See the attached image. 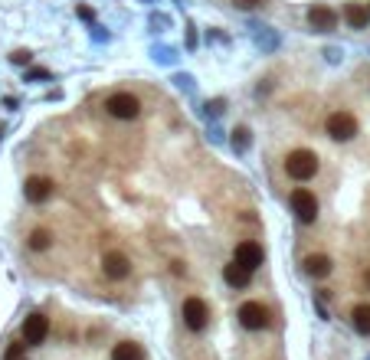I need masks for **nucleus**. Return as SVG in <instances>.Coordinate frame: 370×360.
Segmentation results:
<instances>
[{
  "label": "nucleus",
  "mask_w": 370,
  "mask_h": 360,
  "mask_svg": "<svg viewBox=\"0 0 370 360\" xmlns=\"http://www.w3.org/2000/svg\"><path fill=\"white\" fill-rule=\"evenodd\" d=\"M285 174L292 180H298V184H305V180L318 177L321 171V157L315 154V151H308V147H295V151H288V157H285Z\"/></svg>",
  "instance_id": "obj_1"
},
{
  "label": "nucleus",
  "mask_w": 370,
  "mask_h": 360,
  "mask_svg": "<svg viewBox=\"0 0 370 360\" xmlns=\"http://www.w3.org/2000/svg\"><path fill=\"white\" fill-rule=\"evenodd\" d=\"M105 115H112V118H118V121L141 118V99L131 92H112L105 99Z\"/></svg>",
  "instance_id": "obj_2"
},
{
  "label": "nucleus",
  "mask_w": 370,
  "mask_h": 360,
  "mask_svg": "<svg viewBox=\"0 0 370 360\" xmlns=\"http://www.w3.org/2000/svg\"><path fill=\"white\" fill-rule=\"evenodd\" d=\"M236 317H240V325L246 327V331H266V327L272 325V311H269L262 301H242Z\"/></svg>",
  "instance_id": "obj_3"
},
{
  "label": "nucleus",
  "mask_w": 370,
  "mask_h": 360,
  "mask_svg": "<svg viewBox=\"0 0 370 360\" xmlns=\"http://www.w3.org/2000/svg\"><path fill=\"white\" fill-rule=\"evenodd\" d=\"M181 317H184V325L190 327V331H207L210 325V305L203 298H197V295H190V298H184L181 305Z\"/></svg>",
  "instance_id": "obj_4"
},
{
  "label": "nucleus",
  "mask_w": 370,
  "mask_h": 360,
  "mask_svg": "<svg viewBox=\"0 0 370 360\" xmlns=\"http://www.w3.org/2000/svg\"><path fill=\"white\" fill-rule=\"evenodd\" d=\"M325 131L331 141H354V135H357V118H354L351 112H331L325 118Z\"/></svg>",
  "instance_id": "obj_5"
},
{
  "label": "nucleus",
  "mask_w": 370,
  "mask_h": 360,
  "mask_svg": "<svg viewBox=\"0 0 370 360\" xmlns=\"http://www.w3.org/2000/svg\"><path fill=\"white\" fill-rule=\"evenodd\" d=\"M288 203H292V213L298 216L301 223H315V220H318V197H315L311 190L295 187L292 197H288Z\"/></svg>",
  "instance_id": "obj_6"
},
{
  "label": "nucleus",
  "mask_w": 370,
  "mask_h": 360,
  "mask_svg": "<svg viewBox=\"0 0 370 360\" xmlns=\"http://www.w3.org/2000/svg\"><path fill=\"white\" fill-rule=\"evenodd\" d=\"M232 259H236L240 266H246L250 272H256V269L266 262V249H262V242H256V240H242V242H236V249H232Z\"/></svg>",
  "instance_id": "obj_7"
},
{
  "label": "nucleus",
  "mask_w": 370,
  "mask_h": 360,
  "mask_svg": "<svg viewBox=\"0 0 370 360\" xmlns=\"http://www.w3.org/2000/svg\"><path fill=\"white\" fill-rule=\"evenodd\" d=\"M102 272H105V279H112V282H125L131 275V259L125 256L121 249H112V252L102 256Z\"/></svg>",
  "instance_id": "obj_8"
},
{
  "label": "nucleus",
  "mask_w": 370,
  "mask_h": 360,
  "mask_svg": "<svg viewBox=\"0 0 370 360\" xmlns=\"http://www.w3.org/2000/svg\"><path fill=\"white\" fill-rule=\"evenodd\" d=\"M20 334H23L26 344H43L46 337H50V317L40 315V311H33V315L23 317V327H20Z\"/></svg>",
  "instance_id": "obj_9"
},
{
  "label": "nucleus",
  "mask_w": 370,
  "mask_h": 360,
  "mask_svg": "<svg viewBox=\"0 0 370 360\" xmlns=\"http://www.w3.org/2000/svg\"><path fill=\"white\" fill-rule=\"evenodd\" d=\"M52 193H56V184H52V177H43V174H33V177H26L23 197L30 200V203H46Z\"/></svg>",
  "instance_id": "obj_10"
},
{
  "label": "nucleus",
  "mask_w": 370,
  "mask_h": 360,
  "mask_svg": "<svg viewBox=\"0 0 370 360\" xmlns=\"http://www.w3.org/2000/svg\"><path fill=\"white\" fill-rule=\"evenodd\" d=\"M308 26L318 30V33H331L337 26V10L327 7V4H311L308 7Z\"/></svg>",
  "instance_id": "obj_11"
},
{
  "label": "nucleus",
  "mask_w": 370,
  "mask_h": 360,
  "mask_svg": "<svg viewBox=\"0 0 370 360\" xmlns=\"http://www.w3.org/2000/svg\"><path fill=\"white\" fill-rule=\"evenodd\" d=\"M341 17H344V23L351 26V30H367L370 26V7L361 4V0H351V4H344Z\"/></svg>",
  "instance_id": "obj_12"
},
{
  "label": "nucleus",
  "mask_w": 370,
  "mask_h": 360,
  "mask_svg": "<svg viewBox=\"0 0 370 360\" xmlns=\"http://www.w3.org/2000/svg\"><path fill=\"white\" fill-rule=\"evenodd\" d=\"M301 269H305V275H311V279H327V275L335 272V262H331V256H325V252H311V256L301 259Z\"/></svg>",
  "instance_id": "obj_13"
},
{
  "label": "nucleus",
  "mask_w": 370,
  "mask_h": 360,
  "mask_svg": "<svg viewBox=\"0 0 370 360\" xmlns=\"http://www.w3.org/2000/svg\"><path fill=\"white\" fill-rule=\"evenodd\" d=\"M223 282L230 285V288H246V285L252 282V272L246 266H240L236 259H230L223 266Z\"/></svg>",
  "instance_id": "obj_14"
},
{
  "label": "nucleus",
  "mask_w": 370,
  "mask_h": 360,
  "mask_svg": "<svg viewBox=\"0 0 370 360\" xmlns=\"http://www.w3.org/2000/svg\"><path fill=\"white\" fill-rule=\"evenodd\" d=\"M52 240H56V236H52V230H46V226H36V230L26 236V249H30V252H50Z\"/></svg>",
  "instance_id": "obj_15"
},
{
  "label": "nucleus",
  "mask_w": 370,
  "mask_h": 360,
  "mask_svg": "<svg viewBox=\"0 0 370 360\" xmlns=\"http://www.w3.org/2000/svg\"><path fill=\"white\" fill-rule=\"evenodd\" d=\"M112 360H145V347L138 341H118L112 347Z\"/></svg>",
  "instance_id": "obj_16"
},
{
  "label": "nucleus",
  "mask_w": 370,
  "mask_h": 360,
  "mask_svg": "<svg viewBox=\"0 0 370 360\" xmlns=\"http://www.w3.org/2000/svg\"><path fill=\"white\" fill-rule=\"evenodd\" d=\"M351 321H354V327H357V334H364V337L370 334V305H367V301H361V305H354Z\"/></svg>",
  "instance_id": "obj_17"
},
{
  "label": "nucleus",
  "mask_w": 370,
  "mask_h": 360,
  "mask_svg": "<svg viewBox=\"0 0 370 360\" xmlns=\"http://www.w3.org/2000/svg\"><path fill=\"white\" fill-rule=\"evenodd\" d=\"M232 147H236V151H246V147H250V128L232 131Z\"/></svg>",
  "instance_id": "obj_18"
},
{
  "label": "nucleus",
  "mask_w": 370,
  "mask_h": 360,
  "mask_svg": "<svg viewBox=\"0 0 370 360\" xmlns=\"http://www.w3.org/2000/svg\"><path fill=\"white\" fill-rule=\"evenodd\" d=\"M4 360H26V341L20 344V341H13L7 347V354H4Z\"/></svg>",
  "instance_id": "obj_19"
},
{
  "label": "nucleus",
  "mask_w": 370,
  "mask_h": 360,
  "mask_svg": "<svg viewBox=\"0 0 370 360\" xmlns=\"http://www.w3.org/2000/svg\"><path fill=\"white\" fill-rule=\"evenodd\" d=\"M30 60H33V52L30 50H13L10 52V62H17V66H26Z\"/></svg>",
  "instance_id": "obj_20"
},
{
  "label": "nucleus",
  "mask_w": 370,
  "mask_h": 360,
  "mask_svg": "<svg viewBox=\"0 0 370 360\" xmlns=\"http://www.w3.org/2000/svg\"><path fill=\"white\" fill-rule=\"evenodd\" d=\"M266 0H232V7H240V10H252V7H262Z\"/></svg>",
  "instance_id": "obj_21"
},
{
  "label": "nucleus",
  "mask_w": 370,
  "mask_h": 360,
  "mask_svg": "<svg viewBox=\"0 0 370 360\" xmlns=\"http://www.w3.org/2000/svg\"><path fill=\"white\" fill-rule=\"evenodd\" d=\"M46 76H50L46 69H33V72H30V76H26V79H46Z\"/></svg>",
  "instance_id": "obj_22"
},
{
  "label": "nucleus",
  "mask_w": 370,
  "mask_h": 360,
  "mask_svg": "<svg viewBox=\"0 0 370 360\" xmlns=\"http://www.w3.org/2000/svg\"><path fill=\"white\" fill-rule=\"evenodd\" d=\"M76 13H79L82 20H92V10H89V7H76Z\"/></svg>",
  "instance_id": "obj_23"
},
{
  "label": "nucleus",
  "mask_w": 370,
  "mask_h": 360,
  "mask_svg": "<svg viewBox=\"0 0 370 360\" xmlns=\"http://www.w3.org/2000/svg\"><path fill=\"white\" fill-rule=\"evenodd\" d=\"M364 288H367V292H370V269H367V272H364Z\"/></svg>",
  "instance_id": "obj_24"
},
{
  "label": "nucleus",
  "mask_w": 370,
  "mask_h": 360,
  "mask_svg": "<svg viewBox=\"0 0 370 360\" xmlns=\"http://www.w3.org/2000/svg\"><path fill=\"white\" fill-rule=\"evenodd\" d=\"M367 7H370V4H367Z\"/></svg>",
  "instance_id": "obj_25"
}]
</instances>
